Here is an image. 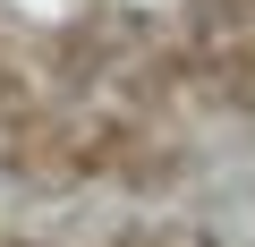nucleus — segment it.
<instances>
[{
  "instance_id": "nucleus-1",
  "label": "nucleus",
  "mask_w": 255,
  "mask_h": 247,
  "mask_svg": "<svg viewBox=\"0 0 255 247\" xmlns=\"http://www.w3.org/2000/svg\"><path fill=\"white\" fill-rule=\"evenodd\" d=\"M255 102V0H0V162L162 179Z\"/></svg>"
}]
</instances>
